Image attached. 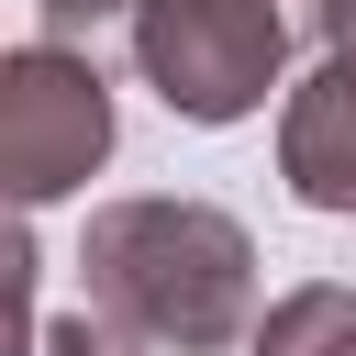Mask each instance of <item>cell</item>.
Here are the masks:
<instances>
[{
	"label": "cell",
	"instance_id": "1",
	"mask_svg": "<svg viewBox=\"0 0 356 356\" xmlns=\"http://www.w3.org/2000/svg\"><path fill=\"white\" fill-rule=\"evenodd\" d=\"M89 267V312H111L122 334H145L156 356H234L256 345V234L211 200H100L78 234Z\"/></svg>",
	"mask_w": 356,
	"mask_h": 356
},
{
	"label": "cell",
	"instance_id": "2",
	"mask_svg": "<svg viewBox=\"0 0 356 356\" xmlns=\"http://www.w3.org/2000/svg\"><path fill=\"white\" fill-rule=\"evenodd\" d=\"M312 11L323 0H145L134 11V67L178 122L222 134V122L267 111V89H278L289 44L312 33Z\"/></svg>",
	"mask_w": 356,
	"mask_h": 356
},
{
	"label": "cell",
	"instance_id": "3",
	"mask_svg": "<svg viewBox=\"0 0 356 356\" xmlns=\"http://www.w3.org/2000/svg\"><path fill=\"white\" fill-rule=\"evenodd\" d=\"M111 134H122V122H111V78H100L78 44L33 33V44L0 56V178H11L22 211L89 189L100 156H111Z\"/></svg>",
	"mask_w": 356,
	"mask_h": 356
},
{
	"label": "cell",
	"instance_id": "4",
	"mask_svg": "<svg viewBox=\"0 0 356 356\" xmlns=\"http://www.w3.org/2000/svg\"><path fill=\"white\" fill-rule=\"evenodd\" d=\"M278 178L300 211L356 222V56H323L278 111Z\"/></svg>",
	"mask_w": 356,
	"mask_h": 356
},
{
	"label": "cell",
	"instance_id": "5",
	"mask_svg": "<svg viewBox=\"0 0 356 356\" xmlns=\"http://www.w3.org/2000/svg\"><path fill=\"white\" fill-rule=\"evenodd\" d=\"M245 356H356V289H345V278H300V289H278Z\"/></svg>",
	"mask_w": 356,
	"mask_h": 356
},
{
	"label": "cell",
	"instance_id": "6",
	"mask_svg": "<svg viewBox=\"0 0 356 356\" xmlns=\"http://www.w3.org/2000/svg\"><path fill=\"white\" fill-rule=\"evenodd\" d=\"M33 356H156V345H145V334H122L111 312H56Z\"/></svg>",
	"mask_w": 356,
	"mask_h": 356
},
{
	"label": "cell",
	"instance_id": "7",
	"mask_svg": "<svg viewBox=\"0 0 356 356\" xmlns=\"http://www.w3.org/2000/svg\"><path fill=\"white\" fill-rule=\"evenodd\" d=\"M145 0H33V22L56 33V44H78V33H100V22H134Z\"/></svg>",
	"mask_w": 356,
	"mask_h": 356
},
{
	"label": "cell",
	"instance_id": "8",
	"mask_svg": "<svg viewBox=\"0 0 356 356\" xmlns=\"http://www.w3.org/2000/svg\"><path fill=\"white\" fill-rule=\"evenodd\" d=\"M312 33H323V56H356V0H323Z\"/></svg>",
	"mask_w": 356,
	"mask_h": 356
}]
</instances>
